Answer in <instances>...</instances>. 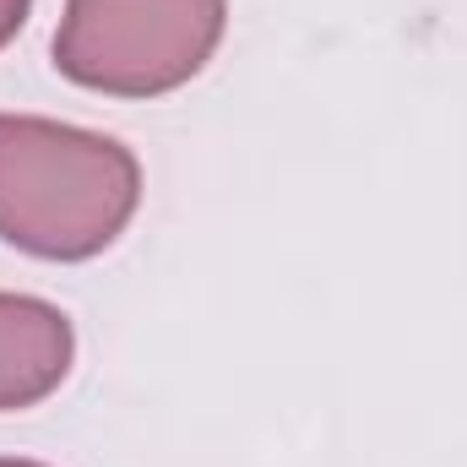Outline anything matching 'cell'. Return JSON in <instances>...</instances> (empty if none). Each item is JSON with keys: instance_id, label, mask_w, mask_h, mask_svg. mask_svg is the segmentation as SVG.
Here are the masks:
<instances>
[{"instance_id": "5", "label": "cell", "mask_w": 467, "mask_h": 467, "mask_svg": "<svg viewBox=\"0 0 467 467\" xmlns=\"http://www.w3.org/2000/svg\"><path fill=\"white\" fill-rule=\"evenodd\" d=\"M0 467H44V462H22V457H0Z\"/></svg>"}, {"instance_id": "3", "label": "cell", "mask_w": 467, "mask_h": 467, "mask_svg": "<svg viewBox=\"0 0 467 467\" xmlns=\"http://www.w3.org/2000/svg\"><path fill=\"white\" fill-rule=\"evenodd\" d=\"M77 358V332L38 294H0V413L38 408L60 391Z\"/></svg>"}, {"instance_id": "1", "label": "cell", "mask_w": 467, "mask_h": 467, "mask_svg": "<svg viewBox=\"0 0 467 467\" xmlns=\"http://www.w3.org/2000/svg\"><path fill=\"white\" fill-rule=\"evenodd\" d=\"M141 202L136 152L66 119L0 115V244L38 261H93Z\"/></svg>"}, {"instance_id": "4", "label": "cell", "mask_w": 467, "mask_h": 467, "mask_svg": "<svg viewBox=\"0 0 467 467\" xmlns=\"http://www.w3.org/2000/svg\"><path fill=\"white\" fill-rule=\"evenodd\" d=\"M27 11H33V0H0V49L27 27Z\"/></svg>"}, {"instance_id": "2", "label": "cell", "mask_w": 467, "mask_h": 467, "mask_svg": "<svg viewBox=\"0 0 467 467\" xmlns=\"http://www.w3.org/2000/svg\"><path fill=\"white\" fill-rule=\"evenodd\" d=\"M229 0H66L55 71L104 99H163L202 77Z\"/></svg>"}]
</instances>
